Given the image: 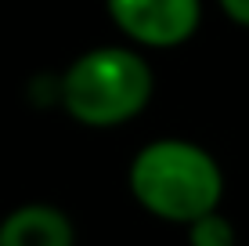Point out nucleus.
Here are the masks:
<instances>
[{"mask_svg": "<svg viewBox=\"0 0 249 246\" xmlns=\"http://www.w3.org/2000/svg\"><path fill=\"white\" fill-rule=\"evenodd\" d=\"M126 189L148 217L184 228L195 217L220 210L228 177L220 159L199 141L152 138L130 156Z\"/></svg>", "mask_w": 249, "mask_h": 246, "instance_id": "obj_1", "label": "nucleus"}, {"mask_svg": "<svg viewBox=\"0 0 249 246\" xmlns=\"http://www.w3.org/2000/svg\"><path fill=\"white\" fill-rule=\"evenodd\" d=\"M156 95V69L134 44H98L72 58L58 76V105L87 131L134 123Z\"/></svg>", "mask_w": 249, "mask_h": 246, "instance_id": "obj_2", "label": "nucleus"}, {"mask_svg": "<svg viewBox=\"0 0 249 246\" xmlns=\"http://www.w3.org/2000/svg\"><path fill=\"white\" fill-rule=\"evenodd\" d=\"M112 25L141 51H174L202 29V0H105Z\"/></svg>", "mask_w": 249, "mask_h": 246, "instance_id": "obj_3", "label": "nucleus"}, {"mask_svg": "<svg viewBox=\"0 0 249 246\" xmlns=\"http://www.w3.org/2000/svg\"><path fill=\"white\" fill-rule=\"evenodd\" d=\"M0 246H76V225L54 203H18L0 217Z\"/></svg>", "mask_w": 249, "mask_h": 246, "instance_id": "obj_4", "label": "nucleus"}, {"mask_svg": "<svg viewBox=\"0 0 249 246\" xmlns=\"http://www.w3.org/2000/svg\"><path fill=\"white\" fill-rule=\"evenodd\" d=\"M184 239L188 246H238V232L224 210H210L192 225H184Z\"/></svg>", "mask_w": 249, "mask_h": 246, "instance_id": "obj_5", "label": "nucleus"}, {"mask_svg": "<svg viewBox=\"0 0 249 246\" xmlns=\"http://www.w3.org/2000/svg\"><path fill=\"white\" fill-rule=\"evenodd\" d=\"M217 7H220V15H224L231 25L249 29V0H217Z\"/></svg>", "mask_w": 249, "mask_h": 246, "instance_id": "obj_6", "label": "nucleus"}]
</instances>
